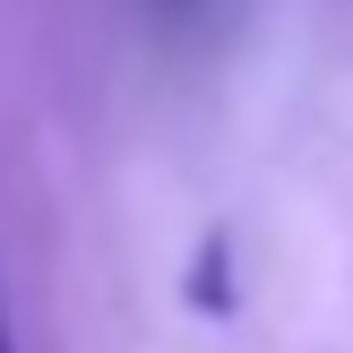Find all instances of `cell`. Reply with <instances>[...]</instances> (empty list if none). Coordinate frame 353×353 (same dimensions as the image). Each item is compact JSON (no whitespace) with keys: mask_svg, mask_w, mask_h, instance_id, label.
Masks as SVG:
<instances>
[{"mask_svg":"<svg viewBox=\"0 0 353 353\" xmlns=\"http://www.w3.org/2000/svg\"><path fill=\"white\" fill-rule=\"evenodd\" d=\"M190 302H199V310H224V302H233V293H224V241L199 250V285H190Z\"/></svg>","mask_w":353,"mask_h":353,"instance_id":"cell-1","label":"cell"},{"mask_svg":"<svg viewBox=\"0 0 353 353\" xmlns=\"http://www.w3.org/2000/svg\"><path fill=\"white\" fill-rule=\"evenodd\" d=\"M0 353H17V345H9V310H0Z\"/></svg>","mask_w":353,"mask_h":353,"instance_id":"cell-2","label":"cell"}]
</instances>
